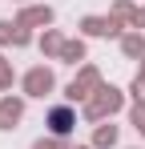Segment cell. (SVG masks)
<instances>
[{
  "label": "cell",
  "mask_w": 145,
  "mask_h": 149,
  "mask_svg": "<svg viewBox=\"0 0 145 149\" xmlns=\"http://www.w3.org/2000/svg\"><path fill=\"white\" fill-rule=\"evenodd\" d=\"M52 129H56V133H69V113H56V117H52Z\"/></svg>",
  "instance_id": "cell-1"
}]
</instances>
